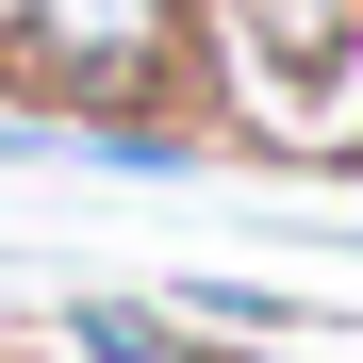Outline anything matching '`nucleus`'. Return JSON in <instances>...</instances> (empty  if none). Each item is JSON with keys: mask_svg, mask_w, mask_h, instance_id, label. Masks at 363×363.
<instances>
[{"mask_svg": "<svg viewBox=\"0 0 363 363\" xmlns=\"http://www.w3.org/2000/svg\"><path fill=\"white\" fill-rule=\"evenodd\" d=\"M199 133L363 165V0H199Z\"/></svg>", "mask_w": 363, "mask_h": 363, "instance_id": "obj_1", "label": "nucleus"}, {"mask_svg": "<svg viewBox=\"0 0 363 363\" xmlns=\"http://www.w3.org/2000/svg\"><path fill=\"white\" fill-rule=\"evenodd\" d=\"M0 116L33 133L199 116V0H0Z\"/></svg>", "mask_w": 363, "mask_h": 363, "instance_id": "obj_2", "label": "nucleus"}, {"mask_svg": "<svg viewBox=\"0 0 363 363\" xmlns=\"http://www.w3.org/2000/svg\"><path fill=\"white\" fill-rule=\"evenodd\" d=\"M50 363H182V330L149 297H67V314H50Z\"/></svg>", "mask_w": 363, "mask_h": 363, "instance_id": "obj_3", "label": "nucleus"}]
</instances>
